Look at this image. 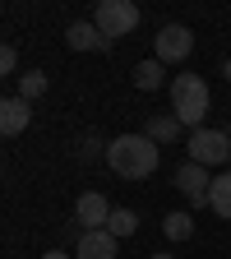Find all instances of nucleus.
I'll return each instance as SVG.
<instances>
[{
  "mask_svg": "<svg viewBox=\"0 0 231 259\" xmlns=\"http://www.w3.org/2000/svg\"><path fill=\"white\" fill-rule=\"evenodd\" d=\"M107 167L120 181H144L157 171V144L148 135H116L107 144Z\"/></svg>",
  "mask_w": 231,
  "mask_h": 259,
  "instance_id": "nucleus-1",
  "label": "nucleus"
},
{
  "mask_svg": "<svg viewBox=\"0 0 231 259\" xmlns=\"http://www.w3.org/2000/svg\"><path fill=\"white\" fill-rule=\"evenodd\" d=\"M208 107H213V97H208V83L199 74H176L171 79V116L185 130H204Z\"/></svg>",
  "mask_w": 231,
  "mask_h": 259,
  "instance_id": "nucleus-2",
  "label": "nucleus"
},
{
  "mask_svg": "<svg viewBox=\"0 0 231 259\" xmlns=\"http://www.w3.org/2000/svg\"><path fill=\"white\" fill-rule=\"evenodd\" d=\"M190 162H199V167H222V162H231V135L226 130H190Z\"/></svg>",
  "mask_w": 231,
  "mask_h": 259,
  "instance_id": "nucleus-3",
  "label": "nucleus"
},
{
  "mask_svg": "<svg viewBox=\"0 0 231 259\" xmlns=\"http://www.w3.org/2000/svg\"><path fill=\"white\" fill-rule=\"evenodd\" d=\"M93 23L102 28L107 42H116V37H125V32L139 28V5H129V0H97Z\"/></svg>",
  "mask_w": 231,
  "mask_h": 259,
  "instance_id": "nucleus-4",
  "label": "nucleus"
},
{
  "mask_svg": "<svg viewBox=\"0 0 231 259\" xmlns=\"http://www.w3.org/2000/svg\"><path fill=\"white\" fill-rule=\"evenodd\" d=\"M176 190L185 194L190 208H204L208 194H213V176H208V167H199V162H185V167L176 171Z\"/></svg>",
  "mask_w": 231,
  "mask_h": 259,
  "instance_id": "nucleus-5",
  "label": "nucleus"
},
{
  "mask_svg": "<svg viewBox=\"0 0 231 259\" xmlns=\"http://www.w3.org/2000/svg\"><path fill=\"white\" fill-rule=\"evenodd\" d=\"M111 204H107V194H97V190H83L79 194V204H74V222L83 227V232H102V227L111 222Z\"/></svg>",
  "mask_w": 231,
  "mask_h": 259,
  "instance_id": "nucleus-6",
  "label": "nucleus"
},
{
  "mask_svg": "<svg viewBox=\"0 0 231 259\" xmlns=\"http://www.w3.org/2000/svg\"><path fill=\"white\" fill-rule=\"evenodd\" d=\"M194 51V32L185 28V23H167L157 32V60L162 65H176V60H185Z\"/></svg>",
  "mask_w": 231,
  "mask_h": 259,
  "instance_id": "nucleus-7",
  "label": "nucleus"
},
{
  "mask_svg": "<svg viewBox=\"0 0 231 259\" xmlns=\"http://www.w3.org/2000/svg\"><path fill=\"white\" fill-rule=\"evenodd\" d=\"M65 47H70V51H107L111 42L102 37V28H97L93 19H79V23L65 28Z\"/></svg>",
  "mask_w": 231,
  "mask_h": 259,
  "instance_id": "nucleus-8",
  "label": "nucleus"
},
{
  "mask_svg": "<svg viewBox=\"0 0 231 259\" xmlns=\"http://www.w3.org/2000/svg\"><path fill=\"white\" fill-rule=\"evenodd\" d=\"M28 120H32V102H23L19 93L0 102V135H5V139L23 135V130H28Z\"/></svg>",
  "mask_w": 231,
  "mask_h": 259,
  "instance_id": "nucleus-9",
  "label": "nucleus"
},
{
  "mask_svg": "<svg viewBox=\"0 0 231 259\" xmlns=\"http://www.w3.org/2000/svg\"><path fill=\"white\" fill-rule=\"evenodd\" d=\"M116 250H120V241L107 232H83V241L74 245V259H116Z\"/></svg>",
  "mask_w": 231,
  "mask_h": 259,
  "instance_id": "nucleus-10",
  "label": "nucleus"
},
{
  "mask_svg": "<svg viewBox=\"0 0 231 259\" xmlns=\"http://www.w3.org/2000/svg\"><path fill=\"white\" fill-rule=\"evenodd\" d=\"M144 135L153 139V144H176L180 135H185V125L167 111V116H148V125H144Z\"/></svg>",
  "mask_w": 231,
  "mask_h": 259,
  "instance_id": "nucleus-11",
  "label": "nucleus"
},
{
  "mask_svg": "<svg viewBox=\"0 0 231 259\" xmlns=\"http://www.w3.org/2000/svg\"><path fill=\"white\" fill-rule=\"evenodd\" d=\"M208 204H213V213H217V218H226V222H231V171L213 176V194H208Z\"/></svg>",
  "mask_w": 231,
  "mask_h": 259,
  "instance_id": "nucleus-12",
  "label": "nucleus"
},
{
  "mask_svg": "<svg viewBox=\"0 0 231 259\" xmlns=\"http://www.w3.org/2000/svg\"><path fill=\"white\" fill-rule=\"evenodd\" d=\"M162 236H167V241H190L194 236V218L190 213H167V218H162Z\"/></svg>",
  "mask_w": 231,
  "mask_h": 259,
  "instance_id": "nucleus-13",
  "label": "nucleus"
},
{
  "mask_svg": "<svg viewBox=\"0 0 231 259\" xmlns=\"http://www.w3.org/2000/svg\"><path fill=\"white\" fill-rule=\"evenodd\" d=\"M47 88H51V79H47L42 70L19 74V97H23V102H37V97H47Z\"/></svg>",
  "mask_w": 231,
  "mask_h": 259,
  "instance_id": "nucleus-14",
  "label": "nucleus"
},
{
  "mask_svg": "<svg viewBox=\"0 0 231 259\" xmlns=\"http://www.w3.org/2000/svg\"><path fill=\"white\" fill-rule=\"evenodd\" d=\"M134 88H144V93L162 88V60H157V56H153V60H139V65H134Z\"/></svg>",
  "mask_w": 231,
  "mask_h": 259,
  "instance_id": "nucleus-15",
  "label": "nucleus"
},
{
  "mask_svg": "<svg viewBox=\"0 0 231 259\" xmlns=\"http://www.w3.org/2000/svg\"><path fill=\"white\" fill-rule=\"evenodd\" d=\"M107 232H111L116 241H125V236H134V232H139V218L129 213V208H116V213H111V222H107Z\"/></svg>",
  "mask_w": 231,
  "mask_h": 259,
  "instance_id": "nucleus-16",
  "label": "nucleus"
},
{
  "mask_svg": "<svg viewBox=\"0 0 231 259\" xmlns=\"http://www.w3.org/2000/svg\"><path fill=\"white\" fill-rule=\"evenodd\" d=\"M0 70H5V74H14V70H19V51H14V47L0 51Z\"/></svg>",
  "mask_w": 231,
  "mask_h": 259,
  "instance_id": "nucleus-17",
  "label": "nucleus"
},
{
  "mask_svg": "<svg viewBox=\"0 0 231 259\" xmlns=\"http://www.w3.org/2000/svg\"><path fill=\"white\" fill-rule=\"evenodd\" d=\"M79 157H97V139H93V135L79 139Z\"/></svg>",
  "mask_w": 231,
  "mask_h": 259,
  "instance_id": "nucleus-18",
  "label": "nucleus"
},
{
  "mask_svg": "<svg viewBox=\"0 0 231 259\" xmlns=\"http://www.w3.org/2000/svg\"><path fill=\"white\" fill-rule=\"evenodd\" d=\"M42 259H70V254H65V250H47Z\"/></svg>",
  "mask_w": 231,
  "mask_h": 259,
  "instance_id": "nucleus-19",
  "label": "nucleus"
},
{
  "mask_svg": "<svg viewBox=\"0 0 231 259\" xmlns=\"http://www.w3.org/2000/svg\"><path fill=\"white\" fill-rule=\"evenodd\" d=\"M222 79H226V83H231V60H226V65H222Z\"/></svg>",
  "mask_w": 231,
  "mask_h": 259,
  "instance_id": "nucleus-20",
  "label": "nucleus"
},
{
  "mask_svg": "<svg viewBox=\"0 0 231 259\" xmlns=\"http://www.w3.org/2000/svg\"><path fill=\"white\" fill-rule=\"evenodd\" d=\"M148 259H176V254H148Z\"/></svg>",
  "mask_w": 231,
  "mask_h": 259,
  "instance_id": "nucleus-21",
  "label": "nucleus"
}]
</instances>
